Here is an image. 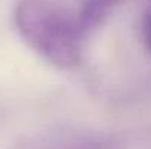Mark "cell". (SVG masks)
<instances>
[{
  "label": "cell",
  "instance_id": "6da1fadb",
  "mask_svg": "<svg viewBox=\"0 0 151 149\" xmlns=\"http://www.w3.org/2000/svg\"><path fill=\"white\" fill-rule=\"evenodd\" d=\"M13 24L21 38L50 64L76 67L85 34L73 15L59 0H18Z\"/></svg>",
  "mask_w": 151,
  "mask_h": 149
},
{
  "label": "cell",
  "instance_id": "7a4b0ae2",
  "mask_svg": "<svg viewBox=\"0 0 151 149\" xmlns=\"http://www.w3.org/2000/svg\"><path fill=\"white\" fill-rule=\"evenodd\" d=\"M120 1L122 0H85L81 12L76 15L84 34L87 35L100 28L120 4Z\"/></svg>",
  "mask_w": 151,
  "mask_h": 149
},
{
  "label": "cell",
  "instance_id": "3957f363",
  "mask_svg": "<svg viewBox=\"0 0 151 149\" xmlns=\"http://www.w3.org/2000/svg\"><path fill=\"white\" fill-rule=\"evenodd\" d=\"M142 43H144L145 50L151 56V0L147 10H145L144 21H142Z\"/></svg>",
  "mask_w": 151,
  "mask_h": 149
},
{
  "label": "cell",
  "instance_id": "277c9868",
  "mask_svg": "<svg viewBox=\"0 0 151 149\" xmlns=\"http://www.w3.org/2000/svg\"><path fill=\"white\" fill-rule=\"evenodd\" d=\"M72 149H111V148H109L104 143L88 142V143H81V145H78V146H75V148H72Z\"/></svg>",
  "mask_w": 151,
  "mask_h": 149
}]
</instances>
